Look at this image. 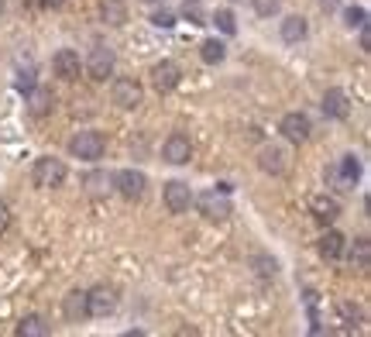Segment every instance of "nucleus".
Wrapping results in <instances>:
<instances>
[{
	"mask_svg": "<svg viewBox=\"0 0 371 337\" xmlns=\"http://www.w3.org/2000/svg\"><path fill=\"white\" fill-rule=\"evenodd\" d=\"M103 152H107V141H103L100 131H76L69 138V155L80 159V162H100Z\"/></svg>",
	"mask_w": 371,
	"mask_h": 337,
	"instance_id": "f257e3e1",
	"label": "nucleus"
},
{
	"mask_svg": "<svg viewBox=\"0 0 371 337\" xmlns=\"http://www.w3.org/2000/svg\"><path fill=\"white\" fill-rule=\"evenodd\" d=\"M31 182H35L38 189H55V186H62V182H66V162L55 159V155L35 159V166H31Z\"/></svg>",
	"mask_w": 371,
	"mask_h": 337,
	"instance_id": "f03ea898",
	"label": "nucleus"
},
{
	"mask_svg": "<svg viewBox=\"0 0 371 337\" xmlns=\"http://www.w3.org/2000/svg\"><path fill=\"white\" fill-rule=\"evenodd\" d=\"M110 186H114L127 203H134V200L145 196V189H148V175H145L141 168H120V172L110 175Z\"/></svg>",
	"mask_w": 371,
	"mask_h": 337,
	"instance_id": "7ed1b4c3",
	"label": "nucleus"
},
{
	"mask_svg": "<svg viewBox=\"0 0 371 337\" xmlns=\"http://www.w3.org/2000/svg\"><path fill=\"white\" fill-rule=\"evenodd\" d=\"M114 69H117L114 52H110L107 45H96L90 52V59H87V76H90L93 83H107V80L114 76Z\"/></svg>",
	"mask_w": 371,
	"mask_h": 337,
	"instance_id": "20e7f679",
	"label": "nucleus"
},
{
	"mask_svg": "<svg viewBox=\"0 0 371 337\" xmlns=\"http://www.w3.org/2000/svg\"><path fill=\"white\" fill-rule=\"evenodd\" d=\"M110 96H114V103H117L120 110H134V107H141L145 89H141V83H138V80L120 76V80H114V86H110Z\"/></svg>",
	"mask_w": 371,
	"mask_h": 337,
	"instance_id": "39448f33",
	"label": "nucleus"
},
{
	"mask_svg": "<svg viewBox=\"0 0 371 337\" xmlns=\"http://www.w3.org/2000/svg\"><path fill=\"white\" fill-rule=\"evenodd\" d=\"M117 310V289L114 286H93L87 293V313L90 317H110Z\"/></svg>",
	"mask_w": 371,
	"mask_h": 337,
	"instance_id": "423d86ee",
	"label": "nucleus"
},
{
	"mask_svg": "<svg viewBox=\"0 0 371 337\" xmlns=\"http://www.w3.org/2000/svg\"><path fill=\"white\" fill-rule=\"evenodd\" d=\"M52 73H55L59 80H66V83H76L80 73H83L80 52H76V49H59V52L52 55Z\"/></svg>",
	"mask_w": 371,
	"mask_h": 337,
	"instance_id": "0eeeda50",
	"label": "nucleus"
},
{
	"mask_svg": "<svg viewBox=\"0 0 371 337\" xmlns=\"http://www.w3.org/2000/svg\"><path fill=\"white\" fill-rule=\"evenodd\" d=\"M278 131H282L292 145H302V141L309 138V131H313V121H309L302 110H289V114L278 121Z\"/></svg>",
	"mask_w": 371,
	"mask_h": 337,
	"instance_id": "6e6552de",
	"label": "nucleus"
},
{
	"mask_svg": "<svg viewBox=\"0 0 371 337\" xmlns=\"http://www.w3.org/2000/svg\"><path fill=\"white\" fill-rule=\"evenodd\" d=\"M162 200H165V210H169V214H186V210L196 203L192 189H189L186 182H179V179L165 182V193H162Z\"/></svg>",
	"mask_w": 371,
	"mask_h": 337,
	"instance_id": "1a4fd4ad",
	"label": "nucleus"
},
{
	"mask_svg": "<svg viewBox=\"0 0 371 337\" xmlns=\"http://www.w3.org/2000/svg\"><path fill=\"white\" fill-rule=\"evenodd\" d=\"M179 80H183V69H179L172 59H162V62H155V66H152V86H155L159 93L176 89Z\"/></svg>",
	"mask_w": 371,
	"mask_h": 337,
	"instance_id": "9d476101",
	"label": "nucleus"
},
{
	"mask_svg": "<svg viewBox=\"0 0 371 337\" xmlns=\"http://www.w3.org/2000/svg\"><path fill=\"white\" fill-rule=\"evenodd\" d=\"M162 159L169 162V166H186L189 159H192V141L186 138V135H169L165 138V145H162Z\"/></svg>",
	"mask_w": 371,
	"mask_h": 337,
	"instance_id": "9b49d317",
	"label": "nucleus"
},
{
	"mask_svg": "<svg viewBox=\"0 0 371 337\" xmlns=\"http://www.w3.org/2000/svg\"><path fill=\"white\" fill-rule=\"evenodd\" d=\"M323 114L334 117V121H344V117L351 114V96H347L341 86H330V89L323 93Z\"/></svg>",
	"mask_w": 371,
	"mask_h": 337,
	"instance_id": "f8f14e48",
	"label": "nucleus"
},
{
	"mask_svg": "<svg viewBox=\"0 0 371 337\" xmlns=\"http://www.w3.org/2000/svg\"><path fill=\"white\" fill-rule=\"evenodd\" d=\"M309 214H313V221L316 224H334L337 217H341V203L334 200V196H327V193H320V196H313L309 200Z\"/></svg>",
	"mask_w": 371,
	"mask_h": 337,
	"instance_id": "ddd939ff",
	"label": "nucleus"
},
{
	"mask_svg": "<svg viewBox=\"0 0 371 337\" xmlns=\"http://www.w3.org/2000/svg\"><path fill=\"white\" fill-rule=\"evenodd\" d=\"M55 110V96L48 93V89H28V114L31 117H48Z\"/></svg>",
	"mask_w": 371,
	"mask_h": 337,
	"instance_id": "4468645a",
	"label": "nucleus"
},
{
	"mask_svg": "<svg viewBox=\"0 0 371 337\" xmlns=\"http://www.w3.org/2000/svg\"><path fill=\"white\" fill-rule=\"evenodd\" d=\"M258 166H262V172H269V175H282L289 162H285V152H282V148L265 145V148L258 152Z\"/></svg>",
	"mask_w": 371,
	"mask_h": 337,
	"instance_id": "2eb2a0df",
	"label": "nucleus"
},
{
	"mask_svg": "<svg viewBox=\"0 0 371 337\" xmlns=\"http://www.w3.org/2000/svg\"><path fill=\"white\" fill-rule=\"evenodd\" d=\"M306 35H309V24H306V17H299V14H289V17L282 21V42H285V45H299Z\"/></svg>",
	"mask_w": 371,
	"mask_h": 337,
	"instance_id": "dca6fc26",
	"label": "nucleus"
},
{
	"mask_svg": "<svg viewBox=\"0 0 371 337\" xmlns=\"http://www.w3.org/2000/svg\"><path fill=\"white\" fill-rule=\"evenodd\" d=\"M199 210H203L206 221H224V217L230 214V203H227L224 196H217V193H203V196H199Z\"/></svg>",
	"mask_w": 371,
	"mask_h": 337,
	"instance_id": "f3484780",
	"label": "nucleus"
},
{
	"mask_svg": "<svg viewBox=\"0 0 371 337\" xmlns=\"http://www.w3.org/2000/svg\"><path fill=\"white\" fill-rule=\"evenodd\" d=\"M62 313H66V320H73V324L87 320V317H90V313H87V293H83V289H73V293L62 300Z\"/></svg>",
	"mask_w": 371,
	"mask_h": 337,
	"instance_id": "a211bd4d",
	"label": "nucleus"
},
{
	"mask_svg": "<svg viewBox=\"0 0 371 337\" xmlns=\"http://www.w3.org/2000/svg\"><path fill=\"white\" fill-rule=\"evenodd\" d=\"M316 248H320L323 258H330V261H334V258H344V252H347V238H344L341 231H327V234L320 238V245H316Z\"/></svg>",
	"mask_w": 371,
	"mask_h": 337,
	"instance_id": "6ab92c4d",
	"label": "nucleus"
},
{
	"mask_svg": "<svg viewBox=\"0 0 371 337\" xmlns=\"http://www.w3.org/2000/svg\"><path fill=\"white\" fill-rule=\"evenodd\" d=\"M14 334L17 337H48L52 334V327H48V320H45V317L31 313V317H24V320L14 327Z\"/></svg>",
	"mask_w": 371,
	"mask_h": 337,
	"instance_id": "aec40b11",
	"label": "nucleus"
},
{
	"mask_svg": "<svg viewBox=\"0 0 371 337\" xmlns=\"http://www.w3.org/2000/svg\"><path fill=\"white\" fill-rule=\"evenodd\" d=\"M358 175H361V162H358L354 155H344L341 166H337V182H341V189H351V186L358 182Z\"/></svg>",
	"mask_w": 371,
	"mask_h": 337,
	"instance_id": "412c9836",
	"label": "nucleus"
},
{
	"mask_svg": "<svg viewBox=\"0 0 371 337\" xmlns=\"http://www.w3.org/2000/svg\"><path fill=\"white\" fill-rule=\"evenodd\" d=\"M199 59H203L206 66H220V62L227 59V45H224L220 38H206V42L199 45Z\"/></svg>",
	"mask_w": 371,
	"mask_h": 337,
	"instance_id": "4be33fe9",
	"label": "nucleus"
},
{
	"mask_svg": "<svg viewBox=\"0 0 371 337\" xmlns=\"http://www.w3.org/2000/svg\"><path fill=\"white\" fill-rule=\"evenodd\" d=\"M100 10H103V21H107L110 28H120V24L127 21V7H124V0H103Z\"/></svg>",
	"mask_w": 371,
	"mask_h": 337,
	"instance_id": "5701e85b",
	"label": "nucleus"
},
{
	"mask_svg": "<svg viewBox=\"0 0 371 337\" xmlns=\"http://www.w3.org/2000/svg\"><path fill=\"white\" fill-rule=\"evenodd\" d=\"M368 258H371L368 238H358V241H354V248H351V265H354L358 272H368Z\"/></svg>",
	"mask_w": 371,
	"mask_h": 337,
	"instance_id": "b1692460",
	"label": "nucleus"
},
{
	"mask_svg": "<svg viewBox=\"0 0 371 337\" xmlns=\"http://www.w3.org/2000/svg\"><path fill=\"white\" fill-rule=\"evenodd\" d=\"M83 186H87L90 196H100V193L110 189V175H107V172H90V175L83 179Z\"/></svg>",
	"mask_w": 371,
	"mask_h": 337,
	"instance_id": "393cba45",
	"label": "nucleus"
},
{
	"mask_svg": "<svg viewBox=\"0 0 371 337\" xmlns=\"http://www.w3.org/2000/svg\"><path fill=\"white\" fill-rule=\"evenodd\" d=\"M213 24H217L224 35H234V31H237V17H234V10H227V7H220V10L213 14Z\"/></svg>",
	"mask_w": 371,
	"mask_h": 337,
	"instance_id": "a878e982",
	"label": "nucleus"
},
{
	"mask_svg": "<svg viewBox=\"0 0 371 337\" xmlns=\"http://www.w3.org/2000/svg\"><path fill=\"white\" fill-rule=\"evenodd\" d=\"M14 86H17V89H24V93H28V89H35V86H38V80H35V66H21V69H17V76H14Z\"/></svg>",
	"mask_w": 371,
	"mask_h": 337,
	"instance_id": "bb28decb",
	"label": "nucleus"
},
{
	"mask_svg": "<svg viewBox=\"0 0 371 337\" xmlns=\"http://www.w3.org/2000/svg\"><path fill=\"white\" fill-rule=\"evenodd\" d=\"M344 17H347V21H344L347 28H365V24H368V10H365V7H347Z\"/></svg>",
	"mask_w": 371,
	"mask_h": 337,
	"instance_id": "cd10ccee",
	"label": "nucleus"
},
{
	"mask_svg": "<svg viewBox=\"0 0 371 337\" xmlns=\"http://www.w3.org/2000/svg\"><path fill=\"white\" fill-rule=\"evenodd\" d=\"M251 7L258 17H275L278 14V0H251Z\"/></svg>",
	"mask_w": 371,
	"mask_h": 337,
	"instance_id": "c85d7f7f",
	"label": "nucleus"
},
{
	"mask_svg": "<svg viewBox=\"0 0 371 337\" xmlns=\"http://www.w3.org/2000/svg\"><path fill=\"white\" fill-rule=\"evenodd\" d=\"M152 24H155V28H172V24H176V14L162 7V10H155V14H152Z\"/></svg>",
	"mask_w": 371,
	"mask_h": 337,
	"instance_id": "c756f323",
	"label": "nucleus"
},
{
	"mask_svg": "<svg viewBox=\"0 0 371 337\" xmlns=\"http://www.w3.org/2000/svg\"><path fill=\"white\" fill-rule=\"evenodd\" d=\"M7 227H10V207H7V203L0 200V234H3Z\"/></svg>",
	"mask_w": 371,
	"mask_h": 337,
	"instance_id": "7c9ffc66",
	"label": "nucleus"
},
{
	"mask_svg": "<svg viewBox=\"0 0 371 337\" xmlns=\"http://www.w3.org/2000/svg\"><path fill=\"white\" fill-rule=\"evenodd\" d=\"M258 265H262V275H275V261H269V258H258Z\"/></svg>",
	"mask_w": 371,
	"mask_h": 337,
	"instance_id": "2f4dec72",
	"label": "nucleus"
},
{
	"mask_svg": "<svg viewBox=\"0 0 371 337\" xmlns=\"http://www.w3.org/2000/svg\"><path fill=\"white\" fill-rule=\"evenodd\" d=\"M42 3H45V7H66L69 0H42Z\"/></svg>",
	"mask_w": 371,
	"mask_h": 337,
	"instance_id": "473e14b6",
	"label": "nucleus"
},
{
	"mask_svg": "<svg viewBox=\"0 0 371 337\" xmlns=\"http://www.w3.org/2000/svg\"><path fill=\"white\" fill-rule=\"evenodd\" d=\"M148 3H162V0H148Z\"/></svg>",
	"mask_w": 371,
	"mask_h": 337,
	"instance_id": "72a5a7b5",
	"label": "nucleus"
},
{
	"mask_svg": "<svg viewBox=\"0 0 371 337\" xmlns=\"http://www.w3.org/2000/svg\"><path fill=\"white\" fill-rule=\"evenodd\" d=\"M0 14H3V0H0Z\"/></svg>",
	"mask_w": 371,
	"mask_h": 337,
	"instance_id": "f704fd0d",
	"label": "nucleus"
},
{
	"mask_svg": "<svg viewBox=\"0 0 371 337\" xmlns=\"http://www.w3.org/2000/svg\"><path fill=\"white\" fill-rule=\"evenodd\" d=\"M186 3H196V0H186Z\"/></svg>",
	"mask_w": 371,
	"mask_h": 337,
	"instance_id": "c9c22d12",
	"label": "nucleus"
}]
</instances>
